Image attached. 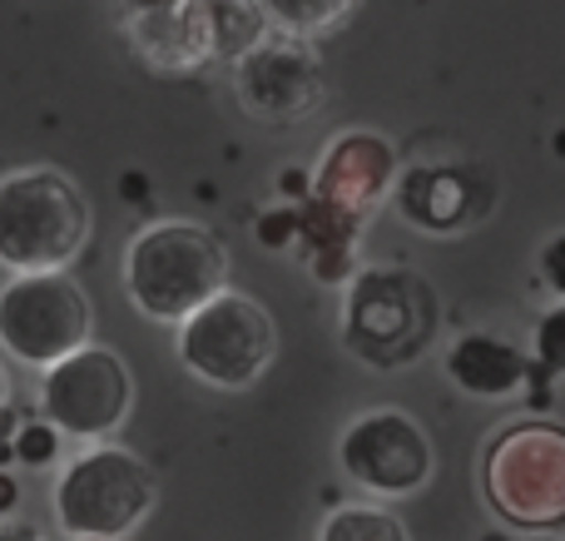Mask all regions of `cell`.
<instances>
[{
    "mask_svg": "<svg viewBox=\"0 0 565 541\" xmlns=\"http://www.w3.org/2000/svg\"><path fill=\"white\" fill-rule=\"evenodd\" d=\"M228 288V248L194 219H154L125 248V298L149 323L179 328Z\"/></svg>",
    "mask_w": 565,
    "mask_h": 541,
    "instance_id": "cell-1",
    "label": "cell"
},
{
    "mask_svg": "<svg viewBox=\"0 0 565 541\" xmlns=\"http://www.w3.org/2000/svg\"><path fill=\"white\" fill-rule=\"evenodd\" d=\"M95 234L85 189L55 165L0 174V268L6 274H65Z\"/></svg>",
    "mask_w": 565,
    "mask_h": 541,
    "instance_id": "cell-2",
    "label": "cell"
},
{
    "mask_svg": "<svg viewBox=\"0 0 565 541\" xmlns=\"http://www.w3.org/2000/svg\"><path fill=\"white\" fill-rule=\"evenodd\" d=\"M437 318L441 308L431 284L402 264H367L342 284V348L377 373H397L422 353H431Z\"/></svg>",
    "mask_w": 565,
    "mask_h": 541,
    "instance_id": "cell-3",
    "label": "cell"
},
{
    "mask_svg": "<svg viewBox=\"0 0 565 541\" xmlns=\"http://www.w3.org/2000/svg\"><path fill=\"white\" fill-rule=\"evenodd\" d=\"M481 492L507 527L546 537L565 527V423L521 417L497 427L481 457Z\"/></svg>",
    "mask_w": 565,
    "mask_h": 541,
    "instance_id": "cell-4",
    "label": "cell"
},
{
    "mask_svg": "<svg viewBox=\"0 0 565 541\" xmlns=\"http://www.w3.org/2000/svg\"><path fill=\"white\" fill-rule=\"evenodd\" d=\"M154 473L129 447L85 443L50 487V512L70 541H125L154 512Z\"/></svg>",
    "mask_w": 565,
    "mask_h": 541,
    "instance_id": "cell-5",
    "label": "cell"
},
{
    "mask_svg": "<svg viewBox=\"0 0 565 541\" xmlns=\"http://www.w3.org/2000/svg\"><path fill=\"white\" fill-rule=\"evenodd\" d=\"M268 30L258 0H184L159 15L125 20L135 55L159 75H194L209 65H234Z\"/></svg>",
    "mask_w": 565,
    "mask_h": 541,
    "instance_id": "cell-6",
    "label": "cell"
},
{
    "mask_svg": "<svg viewBox=\"0 0 565 541\" xmlns=\"http://www.w3.org/2000/svg\"><path fill=\"white\" fill-rule=\"evenodd\" d=\"M179 363L189 378L218 393H248L258 378L274 368L278 353V328L258 298L224 288L214 304H204L194 318L179 323L174 343Z\"/></svg>",
    "mask_w": 565,
    "mask_h": 541,
    "instance_id": "cell-7",
    "label": "cell"
},
{
    "mask_svg": "<svg viewBox=\"0 0 565 541\" xmlns=\"http://www.w3.org/2000/svg\"><path fill=\"white\" fill-rule=\"evenodd\" d=\"M95 333V304L70 274H10L0 288V348L20 368H55Z\"/></svg>",
    "mask_w": 565,
    "mask_h": 541,
    "instance_id": "cell-8",
    "label": "cell"
},
{
    "mask_svg": "<svg viewBox=\"0 0 565 541\" xmlns=\"http://www.w3.org/2000/svg\"><path fill=\"white\" fill-rule=\"evenodd\" d=\"M129 407H135V378L115 348L85 343L40 373V417L79 447L109 443L125 427Z\"/></svg>",
    "mask_w": 565,
    "mask_h": 541,
    "instance_id": "cell-9",
    "label": "cell"
},
{
    "mask_svg": "<svg viewBox=\"0 0 565 541\" xmlns=\"http://www.w3.org/2000/svg\"><path fill=\"white\" fill-rule=\"evenodd\" d=\"M338 467L372 502H402L437 473V447L427 427L402 407H367L338 437Z\"/></svg>",
    "mask_w": 565,
    "mask_h": 541,
    "instance_id": "cell-10",
    "label": "cell"
},
{
    "mask_svg": "<svg viewBox=\"0 0 565 541\" xmlns=\"http://www.w3.org/2000/svg\"><path fill=\"white\" fill-rule=\"evenodd\" d=\"M228 75H234V99L258 125H302L328 99V75L312 40L282 35L274 25L228 65Z\"/></svg>",
    "mask_w": 565,
    "mask_h": 541,
    "instance_id": "cell-11",
    "label": "cell"
},
{
    "mask_svg": "<svg viewBox=\"0 0 565 541\" xmlns=\"http://www.w3.org/2000/svg\"><path fill=\"white\" fill-rule=\"evenodd\" d=\"M441 373L451 378V388L467 397H516L531 378V358L511 343L507 333H491V328H471V333L451 338L447 353H441Z\"/></svg>",
    "mask_w": 565,
    "mask_h": 541,
    "instance_id": "cell-12",
    "label": "cell"
},
{
    "mask_svg": "<svg viewBox=\"0 0 565 541\" xmlns=\"http://www.w3.org/2000/svg\"><path fill=\"white\" fill-rule=\"evenodd\" d=\"M392 199H397L402 219H407L412 229H422V234H457V229H467L471 219L481 214L477 184H471L457 165H412V169H402Z\"/></svg>",
    "mask_w": 565,
    "mask_h": 541,
    "instance_id": "cell-13",
    "label": "cell"
},
{
    "mask_svg": "<svg viewBox=\"0 0 565 541\" xmlns=\"http://www.w3.org/2000/svg\"><path fill=\"white\" fill-rule=\"evenodd\" d=\"M264 20L282 35H298V40H322L332 30H342L358 10V0H258Z\"/></svg>",
    "mask_w": 565,
    "mask_h": 541,
    "instance_id": "cell-14",
    "label": "cell"
},
{
    "mask_svg": "<svg viewBox=\"0 0 565 541\" xmlns=\"http://www.w3.org/2000/svg\"><path fill=\"white\" fill-rule=\"evenodd\" d=\"M318 541H412L407 522L377 502H342L322 517Z\"/></svg>",
    "mask_w": 565,
    "mask_h": 541,
    "instance_id": "cell-15",
    "label": "cell"
},
{
    "mask_svg": "<svg viewBox=\"0 0 565 541\" xmlns=\"http://www.w3.org/2000/svg\"><path fill=\"white\" fill-rule=\"evenodd\" d=\"M531 358H536L551 378H565V298H556V304L536 318V333H531Z\"/></svg>",
    "mask_w": 565,
    "mask_h": 541,
    "instance_id": "cell-16",
    "label": "cell"
},
{
    "mask_svg": "<svg viewBox=\"0 0 565 541\" xmlns=\"http://www.w3.org/2000/svg\"><path fill=\"white\" fill-rule=\"evenodd\" d=\"M10 453H15V463H25V467H50V463H55V453H60V433L50 423L15 427Z\"/></svg>",
    "mask_w": 565,
    "mask_h": 541,
    "instance_id": "cell-17",
    "label": "cell"
},
{
    "mask_svg": "<svg viewBox=\"0 0 565 541\" xmlns=\"http://www.w3.org/2000/svg\"><path fill=\"white\" fill-rule=\"evenodd\" d=\"M541 274H546L551 294L565 298V234H556L546 248H541Z\"/></svg>",
    "mask_w": 565,
    "mask_h": 541,
    "instance_id": "cell-18",
    "label": "cell"
},
{
    "mask_svg": "<svg viewBox=\"0 0 565 541\" xmlns=\"http://www.w3.org/2000/svg\"><path fill=\"white\" fill-rule=\"evenodd\" d=\"M0 541H55L45 527L25 522V517H0Z\"/></svg>",
    "mask_w": 565,
    "mask_h": 541,
    "instance_id": "cell-19",
    "label": "cell"
},
{
    "mask_svg": "<svg viewBox=\"0 0 565 541\" xmlns=\"http://www.w3.org/2000/svg\"><path fill=\"white\" fill-rule=\"evenodd\" d=\"M119 10H125V20H139V15H159V10H174L184 6V0H115Z\"/></svg>",
    "mask_w": 565,
    "mask_h": 541,
    "instance_id": "cell-20",
    "label": "cell"
},
{
    "mask_svg": "<svg viewBox=\"0 0 565 541\" xmlns=\"http://www.w3.org/2000/svg\"><path fill=\"white\" fill-rule=\"evenodd\" d=\"M15 497H20L15 477H10V473H0V512H10V507H15Z\"/></svg>",
    "mask_w": 565,
    "mask_h": 541,
    "instance_id": "cell-21",
    "label": "cell"
},
{
    "mask_svg": "<svg viewBox=\"0 0 565 541\" xmlns=\"http://www.w3.org/2000/svg\"><path fill=\"white\" fill-rule=\"evenodd\" d=\"M10 393H15V388H10V373H6V363H0V413H10Z\"/></svg>",
    "mask_w": 565,
    "mask_h": 541,
    "instance_id": "cell-22",
    "label": "cell"
},
{
    "mask_svg": "<svg viewBox=\"0 0 565 541\" xmlns=\"http://www.w3.org/2000/svg\"><path fill=\"white\" fill-rule=\"evenodd\" d=\"M561 541H565V537H561Z\"/></svg>",
    "mask_w": 565,
    "mask_h": 541,
    "instance_id": "cell-23",
    "label": "cell"
}]
</instances>
